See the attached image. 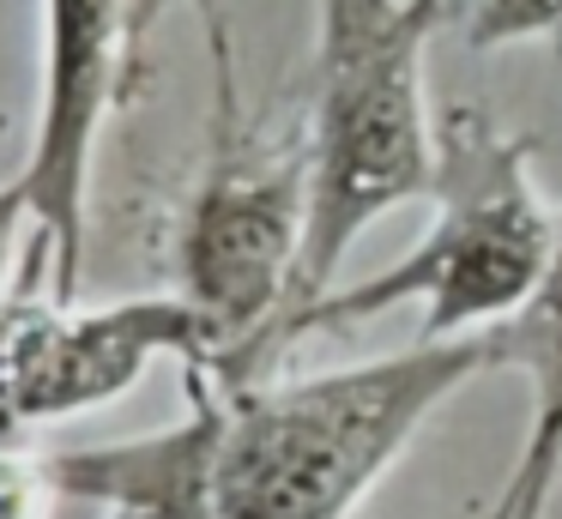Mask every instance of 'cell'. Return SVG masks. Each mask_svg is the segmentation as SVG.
Returning <instances> with one entry per match:
<instances>
[{
  "instance_id": "12",
  "label": "cell",
  "mask_w": 562,
  "mask_h": 519,
  "mask_svg": "<svg viewBox=\"0 0 562 519\" xmlns=\"http://www.w3.org/2000/svg\"><path fill=\"white\" fill-rule=\"evenodd\" d=\"M0 320H7V308H0Z\"/></svg>"
},
{
  "instance_id": "8",
  "label": "cell",
  "mask_w": 562,
  "mask_h": 519,
  "mask_svg": "<svg viewBox=\"0 0 562 519\" xmlns=\"http://www.w3.org/2000/svg\"><path fill=\"white\" fill-rule=\"evenodd\" d=\"M465 48H514L562 36V0H453Z\"/></svg>"
},
{
  "instance_id": "7",
  "label": "cell",
  "mask_w": 562,
  "mask_h": 519,
  "mask_svg": "<svg viewBox=\"0 0 562 519\" xmlns=\"http://www.w3.org/2000/svg\"><path fill=\"white\" fill-rule=\"evenodd\" d=\"M490 338H496V369L526 374L532 417H526V441L514 453L508 483L484 519H544L562 483V224L538 290L502 326H490Z\"/></svg>"
},
{
  "instance_id": "4",
  "label": "cell",
  "mask_w": 562,
  "mask_h": 519,
  "mask_svg": "<svg viewBox=\"0 0 562 519\" xmlns=\"http://www.w3.org/2000/svg\"><path fill=\"white\" fill-rule=\"evenodd\" d=\"M308 241V133L248 127L212 103V145L176 224V296L206 326L212 386L267 381Z\"/></svg>"
},
{
  "instance_id": "10",
  "label": "cell",
  "mask_w": 562,
  "mask_h": 519,
  "mask_svg": "<svg viewBox=\"0 0 562 519\" xmlns=\"http://www.w3.org/2000/svg\"><path fill=\"white\" fill-rule=\"evenodd\" d=\"M25 248H31V205H25V188L13 176V181H0V308H13L7 284H13Z\"/></svg>"
},
{
  "instance_id": "3",
  "label": "cell",
  "mask_w": 562,
  "mask_h": 519,
  "mask_svg": "<svg viewBox=\"0 0 562 519\" xmlns=\"http://www.w3.org/2000/svg\"><path fill=\"white\" fill-rule=\"evenodd\" d=\"M424 200L436 205L429 236L375 278L333 284L321 302L291 314L279 350L393 308H424V338H472L532 296L562 224L532 181V139L502 133L477 103H448L436 115V176Z\"/></svg>"
},
{
  "instance_id": "6",
  "label": "cell",
  "mask_w": 562,
  "mask_h": 519,
  "mask_svg": "<svg viewBox=\"0 0 562 519\" xmlns=\"http://www.w3.org/2000/svg\"><path fill=\"white\" fill-rule=\"evenodd\" d=\"M134 31L127 0H43V103L19 188L31 205V266H49V302H74L79 290L91 163L122 97Z\"/></svg>"
},
{
  "instance_id": "5",
  "label": "cell",
  "mask_w": 562,
  "mask_h": 519,
  "mask_svg": "<svg viewBox=\"0 0 562 519\" xmlns=\"http://www.w3.org/2000/svg\"><path fill=\"white\" fill-rule=\"evenodd\" d=\"M170 357L182 369L212 362L206 326L176 290L103 308L13 302L0 320V422L25 441L31 429L115 405Z\"/></svg>"
},
{
  "instance_id": "9",
  "label": "cell",
  "mask_w": 562,
  "mask_h": 519,
  "mask_svg": "<svg viewBox=\"0 0 562 519\" xmlns=\"http://www.w3.org/2000/svg\"><path fill=\"white\" fill-rule=\"evenodd\" d=\"M158 7V0H146L139 7L134 24H146V12ZM200 19V36H206V60H212V103H243V91H236V43H231V19H224V0H188Z\"/></svg>"
},
{
  "instance_id": "11",
  "label": "cell",
  "mask_w": 562,
  "mask_h": 519,
  "mask_svg": "<svg viewBox=\"0 0 562 519\" xmlns=\"http://www.w3.org/2000/svg\"><path fill=\"white\" fill-rule=\"evenodd\" d=\"M0 133H7V115H0Z\"/></svg>"
},
{
  "instance_id": "1",
  "label": "cell",
  "mask_w": 562,
  "mask_h": 519,
  "mask_svg": "<svg viewBox=\"0 0 562 519\" xmlns=\"http://www.w3.org/2000/svg\"><path fill=\"white\" fill-rule=\"evenodd\" d=\"M490 369L496 338L472 332L417 338L303 381L212 386V519H351L417 429Z\"/></svg>"
},
{
  "instance_id": "2",
  "label": "cell",
  "mask_w": 562,
  "mask_h": 519,
  "mask_svg": "<svg viewBox=\"0 0 562 519\" xmlns=\"http://www.w3.org/2000/svg\"><path fill=\"white\" fill-rule=\"evenodd\" d=\"M448 19L453 0H315L308 241L291 314L327 296L369 224L429 193L436 121L424 109V48Z\"/></svg>"
}]
</instances>
